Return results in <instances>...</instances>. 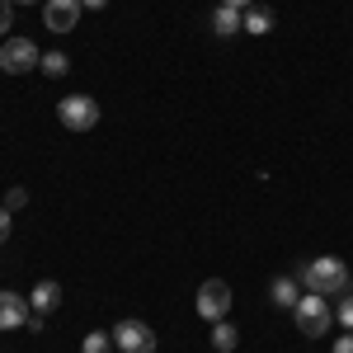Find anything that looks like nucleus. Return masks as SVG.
Listing matches in <instances>:
<instances>
[{
    "label": "nucleus",
    "mask_w": 353,
    "mask_h": 353,
    "mask_svg": "<svg viewBox=\"0 0 353 353\" xmlns=\"http://www.w3.org/2000/svg\"><path fill=\"white\" fill-rule=\"evenodd\" d=\"M297 283L306 288V292L339 297V292H349V264H344V259H334V254H321V259H311V264L297 273Z\"/></svg>",
    "instance_id": "1"
},
{
    "label": "nucleus",
    "mask_w": 353,
    "mask_h": 353,
    "mask_svg": "<svg viewBox=\"0 0 353 353\" xmlns=\"http://www.w3.org/2000/svg\"><path fill=\"white\" fill-rule=\"evenodd\" d=\"M292 321H297V330L306 339H321V334L334 325V311H330V301L321 297V292H301V301L292 306Z\"/></svg>",
    "instance_id": "2"
},
{
    "label": "nucleus",
    "mask_w": 353,
    "mask_h": 353,
    "mask_svg": "<svg viewBox=\"0 0 353 353\" xmlns=\"http://www.w3.org/2000/svg\"><path fill=\"white\" fill-rule=\"evenodd\" d=\"M38 61H43V52H38L33 38H5V43H0V71H5V76L38 71Z\"/></svg>",
    "instance_id": "3"
},
{
    "label": "nucleus",
    "mask_w": 353,
    "mask_h": 353,
    "mask_svg": "<svg viewBox=\"0 0 353 353\" xmlns=\"http://www.w3.org/2000/svg\"><path fill=\"white\" fill-rule=\"evenodd\" d=\"M57 118H61L66 132H90V128L99 123V104H94L90 94H66V99L57 104Z\"/></svg>",
    "instance_id": "4"
},
{
    "label": "nucleus",
    "mask_w": 353,
    "mask_h": 353,
    "mask_svg": "<svg viewBox=\"0 0 353 353\" xmlns=\"http://www.w3.org/2000/svg\"><path fill=\"white\" fill-rule=\"evenodd\" d=\"M109 334H113V349L118 353H156V330L146 321H118Z\"/></svg>",
    "instance_id": "5"
},
{
    "label": "nucleus",
    "mask_w": 353,
    "mask_h": 353,
    "mask_svg": "<svg viewBox=\"0 0 353 353\" xmlns=\"http://www.w3.org/2000/svg\"><path fill=\"white\" fill-rule=\"evenodd\" d=\"M193 306H198L203 321H226V311H231V288H226L221 278H208V283L198 288Z\"/></svg>",
    "instance_id": "6"
},
{
    "label": "nucleus",
    "mask_w": 353,
    "mask_h": 353,
    "mask_svg": "<svg viewBox=\"0 0 353 353\" xmlns=\"http://www.w3.org/2000/svg\"><path fill=\"white\" fill-rule=\"evenodd\" d=\"M81 0H43V24L52 28V33H71V28L81 24Z\"/></svg>",
    "instance_id": "7"
},
{
    "label": "nucleus",
    "mask_w": 353,
    "mask_h": 353,
    "mask_svg": "<svg viewBox=\"0 0 353 353\" xmlns=\"http://www.w3.org/2000/svg\"><path fill=\"white\" fill-rule=\"evenodd\" d=\"M28 316L33 306L19 292H0V330H28Z\"/></svg>",
    "instance_id": "8"
},
{
    "label": "nucleus",
    "mask_w": 353,
    "mask_h": 353,
    "mask_svg": "<svg viewBox=\"0 0 353 353\" xmlns=\"http://www.w3.org/2000/svg\"><path fill=\"white\" fill-rule=\"evenodd\" d=\"M28 306H33L38 316H52L57 306H61V288H57L52 278H43V283H38V288L28 292Z\"/></svg>",
    "instance_id": "9"
},
{
    "label": "nucleus",
    "mask_w": 353,
    "mask_h": 353,
    "mask_svg": "<svg viewBox=\"0 0 353 353\" xmlns=\"http://www.w3.org/2000/svg\"><path fill=\"white\" fill-rule=\"evenodd\" d=\"M208 24H212V33H217V38H231V33H241V28H245V10H231V5H217Z\"/></svg>",
    "instance_id": "10"
},
{
    "label": "nucleus",
    "mask_w": 353,
    "mask_h": 353,
    "mask_svg": "<svg viewBox=\"0 0 353 353\" xmlns=\"http://www.w3.org/2000/svg\"><path fill=\"white\" fill-rule=\"evenodd\" d=\"M301 292H306V288H301L297 278H273V288H269V297H273L278 311H292V306L301 301Z\"/></svg>",
    "instance_id": "11"
},
{
    "label": "nucleus",
    "mask_w": 353,
    "mask_h": 353,
    "mask_svg": "<svg viewBox=\"0 0 353 353\" xmlns=\"http://www.w3.org/2000/svg\"><path fill=\"white\" fill-rule=\"evenodd\" d=\"M212 349L217 353H236L241 349V330L231 325V321H212Z\"/></svg>",
    "instance_id": "12"
},
{
    "label": "nucleus",
    "mask_w": 353,
    "mask_h": 353,
    "mask_svg": "<svg viewBox=\"0 0 353 353\" xmlns=\"http://www.w3.org/2000/svg\"><path fill=\"white\" fill-rule=\"evenodd\" d=\"M269 28H273V14H269V10H259V5H250V10H245V33L264 38Z\"/></svg>",
    "instance_id": "13"
},
{
    "label": "nucleus",
    "mask_w": 353,
    "mask_h": 353,
    "mask_svg": "<svg viewBox=\"0 0 353 353\" xmlns=\"http://www.w3.org/2000/svg\"><path fill=\"white\" fill-rule=\"evenodd\" d=\"M38 71H43V76H52V81H61V76L71 71V57H66V52H43Z\"/></svg>",
    "instance_id": "14"
},
{
    "label": "nucleus",
    "mask_w": 353,
    "mask_h": 353,
    "mask_svg": "<svg viewBox=\"0 0 353 353\" xmlns=\"http://www.w3.org/2000/svg\"><path fill=\"white\" fill-rule=\"evenodd\" d=\"M81 353H113V334H104V330H90L85 334Z\"/></svg>",
    "instance_id": "15"
},
{
    "label": "nucleus",
    "mask_w": 353,
    "mask_h": 353,
    "mask_svg": "<svg viewBox=\"0 0 353 353\" xmlns=\"http://www.w3.org/2000/svg\"><path fill=\"white\" fill-rule=\"evenodd\" d=\"M334 321L344 330H353V288L349 292H339V306H334Z\"/></svg>",
    "instance_id": "16"
},
{
    "label": "nucleus",
    "mask_w": 353,
    "mask_h": 353,
    "mask_svg": "<svg viewBox=\"0 0 353 353\" xmlns=\"http://www.w3.org/2000/svg\"><path fill=\"white\" fill-rule=\"evenodd\" d=\"M10 231H14V212H10V208L0 203V245L10 241Z\"/></svg>",
    "instance_id": "17"
},
{
    "label": "nucleus",
    "mask_w": 353,
    "mask_h": 353,
    "mask_svg": "<svg viewBox=\"0 0 353 353\" xmlns=\"http://www.w3.org/2000/svg\"><path fill=\"white\" fill-rule=\"evenodd\" d=\"M24 203H28V193H24V189H10V193H5V208H10V212H19Z\"/></svg>",
    "instance_id": "18"
},
{
    "label": "nucleus",
    "mask_w": 353,
    "mask_h": 353,
    "mask_svg": "<svg viewBox=\"0 0 353 353\" xmlns=\"http://www.w3.org/2000/svg\"><path fill=\"white\" fill-rule=\"evenodd\" d=\"M10 19H14V5H10V0H0V38L10 33Z\"/></svg>",
    "instance_id": "19"
},
{
    "label": "nucleus",
    "mask_w": 353,
    "mask_h": 353,
    "mask_svg": "<svg viewBox=\"0 0 353 353\" xmlns=\"http://www.w3.org/2000/svg\"><path fill=\"white\" fill-rule=\"evenodd\" d=\"M334 353H353V330H344V334L334 339Z\"/></svg>",
    "instance_id": "20"
},
{
    "label": "nucleus",
    "mask_w": 353,
    "mask_h": 353,
    "mask_svg": "<svg viewBox=\"0 0 353 353\" xmlns=\"http://www.w3.org/2000/svg\"><path fill=\"white\" fill-rule=\"evenodd\" d=\"M217 5H231V10H250L254 0H217Z\"/></svg>",
    "instance_id": "21"
},
{
    "label": "nucleus",
    "mask_w": 353,
    "mask_h": 353,
    "mask_svg": "<svg viewBox=\"0 0 353 353\" xmlns=\"http://www.w3.org/2000/svg\"><path fill=\"white\" fill-rule=\"evenodd\" d=\"M85 10H104V5H109V0H81Z\"/></svg>",
    "instance_id": "22"
},
{
    "label": "nucleus",
    "mask_w": 353,
    "mask_h": 353,
    "mask_svg": "<svg viewBox=\"0 0 353 353\" xmlns=\"http://www.w3.org/2000/svg\"><path fill=\"white\" fill-rule=\"evenodd\" d=\"M10 5H38V0H10Z\"/></svg>",
    "instance_id": "23"
}]
</instances>
